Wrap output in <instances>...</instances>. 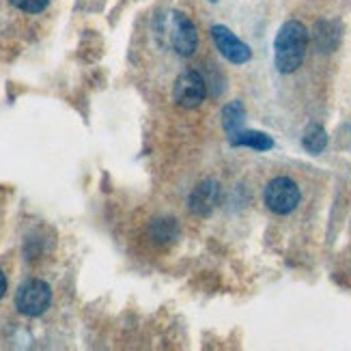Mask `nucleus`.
<instances>
[{
    "label": "nucleus",
    "instance_id": "1",
    "mask_svg": "<svg viewBox=\"0 0 351 351\" xmlns=\"http://www.w3.org/2000/svg\"><path fill=\"white\" fill-rule=\"evenodd\" d=\"M308 48V30L302 22H287L278 30L274 41V60L280 73H293L306 56Z\"/></svg>",
    "mask_w": 351,
    "mask_h": 351
},
{
    "label": "nucleus",
    "instance_id": "2",
    "mask_svg": "<svg viewBox=\"0 0 351 351\" xmlns=\"http://www.w3.org/2000/svg\"><path fill=\"white\" fill-rule=\"evenodd\" d=\"M265 205L269 211L287 216L300 205V188L293 179L289 177H276L267 183L265 188Z\"/></svg>",
    "mask_w": 351,
    "mask_h": 351
},
{
    "label": "nucleus",
    "instance_id": "3",
    "mask_svg": "<svg viewBox=\"0 0 351 351\" xmlns=\"http://www.w3.org/2000/svg\"><path fill=\"white\" fill-rule=\"evenodd\" d=\"M52 302V291L43 280H26L15 295V306L26 317H39L48 311Z\"/></svg>",
    "mask_w": 351,
    "mask_h": 351
},
{
    "label": "nucleus",
    "instance_id": "4",
    "mask_svg": "<svg viewBox=\"0 0 351 351\" xmlns=\"http://www.w3.org/2000/svg\"><path fill=\"white\" fill-rule=\"evenodd\" d=\"M173 97H175V104L179 108H198L205 97H207V82L205 78L198 71H186L181 73L177 82H175V88H173Z\"/></svg>",
    "mask_w": 351,
    "mask_h": 351
},
{
    "label": "nucleus",
    "instance_id": "5",
    "mask_svg": "<svg viewBox=\"0 0 351 351\" xmlns=\"http://www.w3.org/2000/svg\"><path fill=\"white\" fill-rule=\"evenodd\" d=\"M211 39L216 43L218 52L233 65H243L252 58V52L246 43L237 39L226 26H213L211 28Z\"/></svg>",
    "mask_w": 351,
    "mask_h": 351
},
{
    "label": "nucleus",
    "instance_id": "6",
    "mask_svg": "<svg viewBox=\"0 0 351 351\" xmlns=\"http://www.w3.org/2000/svg\"><path fill=\"white\" fill-rule=\"evenodd\" d=\"M169 30H171V43L175 52L181 56H192L198 43V35L190 18H186L179 11H173L169 18Z\"/></svg>",
    "mask_w": 351,
    "mask_h": 351
},
{
    "label": "nucleus",
    "instance_id": "7",
    "mask_svg": "<svg viewBox=\"0 0 351 351\" xmlns=\"http://www.w3.org/2000/svg\"><path fill=\"white\" fill-rule=\"evenodd\" d=\"M216 201H218V186L213 181H205L194 190V194L190 198V209L194 213H201V216H205V213H209L213 209Z\"/></svg>",
    "mask_w": 351,
    "mask_h": 351
},
{
    "label": "nucleus",
    "instance_id": "8",
    "mask_svg": "<svg viewBox=\"0 0 351 351\" xmlns=\"http://www.w3.org/2000/svg\"><path fill=\"white\" fill-rule=\"evenodd\" d=\"M231 145L235 147H250L256 151H269L274 147V141L263 132H235L231 134Z\"/></svg>",
    "mask_w": 351,
    "mask_h": 351
},
{
    "label": "nucleus",
    "instance_id": "9",
    "mask_svg": "<svg viewBox=\"0 0 351 351\" xmlns=\"http://www.w3.org/2000/svg\"><path fill=\"white\" fill-rule=\"evenodd\" d=\"M302 145H304V149L308 151V154L319 156V154H322V151L326 149V145H328L326 130H324L322 125H319V123H311V125L306 128V132H304Z\"/></svg>",
    "mask_w": 351,
    "mask_h": 351
},
{
    "label": "nucleus",
    "instance_id": "10",
    "mask_svg": "<svg viewBox=\"0 0 351 351\" xmlns=\"http://www.w3.org/2000/svg\"><path fill=\"white\" fill-rule=\"evenodd\" d=\"M315 39H317V45L324 52H332L339 43V30L334 28V24H330V22H319L315 28Z\"/></svg>",
    "mask_w": 351,
    "mask_h": 351
},
{
    "label": "nucleus",
    "instance_id": "11",
    "mask_svg": "<svg viewBox=\"0 0 351 351\" xmlns=\"http://www.w3.org/2000/svg\"><path fill=\"white\" fill-rule=\"evenodd\" d=\"M222 123H224V130L228 134H235L241 130L243 125V106L241 101H233V104H228L224 112H222Z\"/></svg>",
    "mask_w": 351,
    "mask_h": 351
},
{
    "label": "nucleus",
    "instance_id": "12",
    "mask_svg": "<svg viewBox=\"0 0 351 351\" xmlns=\"http://www.w3.org/2000/svg\"><path fill=\"white\" fill-rule=\"evenodd\" d=\"M9 3L24 13H41L45 7H48L50 0H9Z\"/></svg>",
    "mask_w": 351,
    "mask_h": 351
},
{
    "label": "nucleus",
    "instance_id": "13",
    "mask_svg": "<svg viewBox=\"0 0 351 351\" xmlns=\"http://www.w3.org/2000/svg\"><path fill=\"white\" fill-rule=\"evenodd\" d=\"M5 293H7V278H5L3 269H0V300H3Z\"/></svg>",
    "mask_w": 351,
    "mask_h": 351
},
{
    "label": "nucleus",
    "instance_id": "14",
    "mask_svg": "<svg viewBox=\"0 0 351 351\" xmlns=\"http://www.w3.org/2000/svg\"><path fill=\"white\" fill-rule=\"evenodd\" d=\"M209 3H216V0H209Z\"/></svg>",
    "mask_w": 351,
    "mask_h": 351
}]
</instances>
